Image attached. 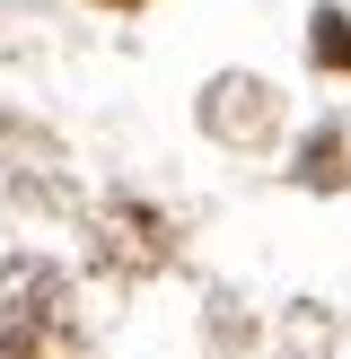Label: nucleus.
<instances>
[{"label":"nucleus","instance_id":"nucleus-2","mask_svg":"<svg viewBox=\"0 0 351 359\" xmlns=\"http://www.w3.org/2000/svg\"><path fill=\"white\" fill-rule=\"evenodd\" d=\"M316 53H325V62H333V70H343V62H351V27H343V18H333V9H325V18H316Z\"/></svg>","mask_w":351,"mask_h":359},{"label":"nucleus","instance_id":"nucleus-3","mask_svg":"<svg viewBox=\"0 0 351 359\" xmlns=\"http://www.w3.org/2000/svg\"><path fill=\"white\" fill-rule=\"evenodd\" d=\"M114 9H132V0H114Z\"/></svg>","mask_w":351,"mask_h":359},{"label":"nucleus","instance_id":"nucleus-1","mask_svg":"<svg viewBox=\"0 0 351 359\" xmlns=\"http://www.w3.org/2000/svg\"><path fill=\"white\" fill-rule=\"evenodd\" d=\"M53 325H62V272L35 255L0 263V351L9 359H35L53 342Z\"/></svg>","mask_w":351,"mask_h":359}]
</instances>
